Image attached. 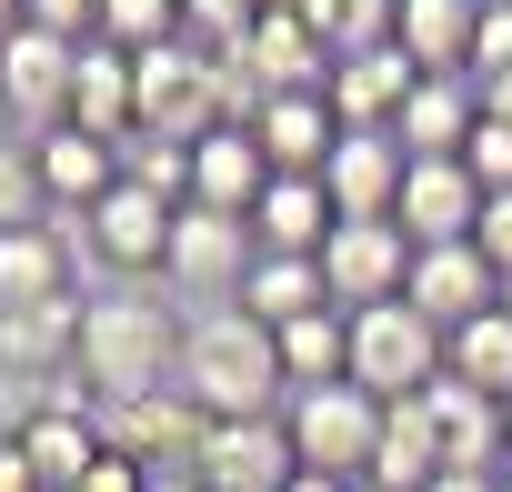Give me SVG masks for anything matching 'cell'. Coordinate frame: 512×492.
I'll return each mask as SVG.
<instances>
[{
  "label": "cell",
  "mask_w": 512,
  "mask_h": 492,
  "mask_svg": "<svg viewBox=\"0 0 512 492\" xmlns=\"http://www.w3.org/2000/svg\"><path fill=\"white\" fill-rule=\"evenodd\" d=\"M251 141H262L272 181H282V171H292V181H322V161L342 151V111H332V91H292V101H262V111H251Z\"/></svg>",
  "instance_id": "obj_14"
},
{
  "label": "cell",
  "mask_w": 512,
  "mask_h": 492,
  "mask_svg": "<svg viewBox=\"0 0 512 492\" xmlns=\"http://www.w3.org/2000/svg\"><path fill=\"white\" fill-rule=\"evenodd\" d=\"M442 372H452V382H472V392H492V402H512V312L492 302L482 322H462V332H452V352H442Z\"/></svg>",
  "instance_id": "obj_25"
},
{
  "label": "cell",
  "mask_w": 512,
  "mask_h": 492,
  "mask_svg": "<svg viewBox=\"0 0 512 492\" xmlns=\"http://www.w3.org/2000/svg\"><path fill=\"white\" fill-rule=\"evenodd\" d=\"M432 492H502V472H442Z\"/></svg>",
  "instance_id": "obj_36"
},
{
  "label": "cell",
  "mask_w": 512,
  "mask_h": 492,
  "mask_svg": "<svg viewBox=\"0 0 512 492\" xmlns=\"http://www.w3.org/2000/svg\"><path fill=\"white\" fill-rule=\"evenodd\" d=\"M191 482H201V492H292V482H302V452H292L282 422H211Z\"/></svg>",
  "instance_id": "obj_8"
},
{
  "label": "cell",
  "mask_w": 512,
  "mask_h": 492,
  "mask_svg": "<svg viewBox=\"0 0 512 492\" xmlns=\"http://www.w3.org/2000/svg\"><path fill=\"white\" fill-rule=\"evenodd\" d=\"M402 181H412V151L392 131H342V151L322 161V191L342 221H392L402 211Z\"/></svg>",
  "instance_id": "obj_13"
},
{
  "label": "cell",
  "mask_w": 512,
  "mask_h": 492,
  "mask_svg": "<svg viewBox=\"0 0 512 492\" xmlns=\"http://www.w3.org/2000/svg\"><path fill=\"white\" fill-rule=\"evenodd\" d=\"M81 51H91V41H61V31H31V21L0 41V121H11L21 141H41V131H61V121H71Z\"/></svg>",
  "instance_id": "obj_5"
},
{
  "label": "cell",
  "mask_w": 512,
  "mask_h": 492,
  "mask_svg": "<svg viewBox=\"0 0 512 492\" xmlns=\"http://www.w3.org/2000/svg\"><path fill=\"white\" fill-rule=\"evenodd\" d=\"M31 151H41V191H51V221H91V211L121 191V141H101V131H81V121L41 131Z\"/></svg>",
  "instance_id": "obj_12"
},
{
  "label": "cell",
  "mask_w": 512,
  "mask_h": 492,
  "mask_svg": "<svg viewBox=\"0 0 512 492\" xmlns=\"http://www.w3.org/2000/svg\"><path fill=\"white\" fill-rule=\"evenodd\" d=\"M181 312L171 302H151L141 282H121V292H101V302H81V392L101 402V412H131V402H151V392H171L181 382Z\"/></svg>",
  "instance_id": "obj_1"
},
{
  "label": "cell",
  "mask_w": 512,
  "mask_h": 492,
  "mask_svg": "<svg viewBox=\"0 0 512 492\" xmlns=\"http://www.w3.org/2000/svg\"><path fill=\"white\" fill-rule=\"evenodd\" d=\"M71 302V231L31 221V231H0V312H41Z\"/></svg>",
  "instance_id": "obj_18"
},
{
  "label": "cell",
  "mask_w": 512,
  "mask_h": 492,
  "mask_svg": "<svg viewBox=\"0 0 512 492\" xmlns=\"http://www.w3.org/2000/svg\"><path fill=\"white\" fill-rule=\"evenodd\" d=\"M332 221H342V211H332V191H322V181H292V171H282V181L262 191V211H251V241H262V252H292V262H322Z\"/></svg>",
  "instance_id": "obj_20"
},
{
  "label": "cell",
  "mask_w": 512,
  "mask_h": 492,
  "mask_svg": "<svg viewBox=\"0 0 512 492\" xmlns=\"http://www.w3.org/2000/svg\"><path fill=\"white\" fill-rule=\"evenodd\" d=\"M101 41L111 51H161V41H181V0H101Z\"/></svg>",
  "instance_id": "obj_29"
},
{
  "label": "cell",
  "mask_w": 512,
  "mask_h": 492,
  "mask_svg": "<svg viewBox=\"0 0 512 492\" xmlns=\"http://www.w3.org/2000/svg\"><path fill=\"white\" fill-rule=\"evenodd\" d=\"M452 462H442V432H432V402H392L382 412V462H372V482L382 492H432Z\"/></svg>",
  "instance_id": "obj_23"
},
{
  "label": "cell",
  "mask_w": 512,
  "mask_h": 492,
  "mask_svg": "<svg viewBox=\"0 0 512 492\" xmlns=\"http://www.w3.org/2000/svg\"><path fill=\"white\" fill-rule=\"evenodd\" d=\"M0 492H41V472H31V452H21V432H0Z\"/></svg>",
  "instance_id": "obj_35"
},
{
  "label": "cell",
  "mask_w": 512,
  "mask_h": 492,
  "mask_svg": "<svg viewBox=\"0 0 512 492\" xmlns=\"http://www.w3.org/2000/svg\"><path fill=\"white\" fill-rule=\"evenodd\" d=\"M241 312H251V322H272V332H292V322L332 312V282H322V262L262 252V262H251V282H241Z\"/></svg>",
  "instance_id": "obj_22"
},
{
  "label": "cell",
  "mask_w": 512,
  "mask_h": 492,
  "mask_svg": "<svg viewBox=\"0 0 512 492\" xmlns=\"http://www.w3.org/2000/svg\"><path fill=\"white\" fill-rule=\"evenodd\" d=\"M402 302L452 342L462 322H482V312L502 302V272L482 262V241H442V252H422V262H412V292H402Z\"/></svg>",
  "instance_id": "obj_10"
},
{
  "label": "cell",
  "mask_w": 512,
  "mask_h": 492,
  "mask_svg": "<svg viewBox=\"0 0 512 492\" xmlns=\"http://www.w3.org/2000/svg\"><path fill=\"white\" fill-rule=\"evenodd\" d=\"M21 21H31V0H0V41H11V31H21Z\"/></svg>",
  "instance_id": "obj_39"
},
{
  "label": "cell",
  "mask_w": 512,
  "mask_h": 492,
  "mask_svg": "<svg viewBox=\"0 0 512 492\" xmlns=\"http://www.w3.org/2000/svg\"><path fill=\"white\" fill-rule=\"evenodd\" d=\"M282 372H292V392H322V382H352V312L332 302V312L292 322V332H282Z\"/></svg>",
  "instance_id": "obj_24"
},
{
  "label": "cell",
  "mask_w": 512,
  "mask_h": 492,
  "mask_svg": "<svg viewBox=\"0 0 512 492\" xmlns=\"http://www.w3.org/2000/svg\"><path fill=\"white\" fill-rule=\"evenodd\" d=\"M392 221L412 231V252L472 241V231H482V181H472V161H412V181H402V211H392Z\"/></svg>",
  "instance_id": "obj_15"
},
{
  "label": "cell",
  "mask_w": 512,
  "mask_h": 492,
  "mask_svg": "<svg viewBox=\"0 0 512 492\" xmlns=\"http://www.w3.org/2000/svg\"><path fill=\"white\" fill-rule=\"evenodd\" d=\"M382 412H392V402H372L362 382H322V392H292L282 432H292L302 472H332V482H372V462H382Z\"/></svg>",
  "instance_id": "obj_3"
},
{
  "label": "cell",
  "mask_w": 512,
  "mask_h": 492,
  "mask_svg": "<svg viewBox=\"0 0 512 492\" xmlns=\"http://www.w3.org/2000/svg\"><path fill=\"white\" fill-rule=\"evenodd\" d=\"M472 241H482V262L512 282V191H492V201H482V231H472Z\"/></svg>",
  "instance_id": "obj_33"
},
{
  "label": "cell",
  "mask_w": 512,
  "mask_h": 492,
  "mask_svg": "<svg viewBox=\"0 0 512 492\" xmlns=\"http://www.w3.org/2000/svg\"><path fill=\"white\" fill-rule=\"evenodd\" d=\"M121 181H141L151 201L191 211V141H161V131H131V141H121Z\"/></svg>",
  "instance_id": "obj_27"
},
{
  "label": "cell",
  "mask_w": 512,
  "mask_h": 492,
  "mask_svg": "<svg viewBox=\"0 0 512 492\" xmlns=\"http://www.w3.org/2000/svg\"><path fill=\"white\" fill-rule=\"evenodd\" d=\"M502 492H512V472H502Z\"/></svg>",
  "instance_id": "obj_43"
},
{
  "label": "cell",
  "mask_w": 512,
  "mask_h": 492,
  "mask_svg": "<svg viewBox=\"0 0 512 492\" xmlns=\"http://www.w3.org/2000/svg\"><path fill=\"white\" fill-rule=\"evenodd\" d=\"M462 161H472L482 201H492V191H512V121H492V111H482V131H472V151H462Z\"/></svg>",
  "instance_id": "obj_31"
},
{
  "label": "cell",
  "mask_w": 512,
  "mask_h": 492,
  "mask_svg": "<svg viewBox=\"0 0 512 492\" xmlns=\"http://www.w3.org/2000/svg\"><path fill=\"white\" fill-rule=\"evenodd\" d=\"M302 21L322 31V51H332V61H362V51H382V41H392L402 0H302Z\"/></svg>",
  "instance_id": "obj_26"
},
{
  "label": "cell",
  "mask_w": 512,
  "mask_h": 492,
  "mask_svg": "<svg viewBox=\"0 0 512 492\" xmlns=\"http://www.w3.org/2000/svg\"><path fill=\"white\" fill-rule=\"evenodd\" d=\"M51 221V191H41V151L0 131V231H31Z\"/></svg>",
  "instance_id": "obj_28"
},
{
  "label": "cell",
  "mask_w": 512,
  "mask_h": 492,
  "mask_svg": "<svg viewBox=\"0 0 512 492\" xmlns=\"http://www.w3.org/2000/svg\"><path fill=\"white\" fill-rule=\"evenodd\" d=\"M412 231L402 221H332V241H322V282H332V302L342 312H372V302H402L412 292Z\"/></svg>",
  "instance_id": "obj_7"
},
{
  "label": "cell",
  "mask_w": 512,
  "mask_h": 492,
  "mask_svg": "<svg viewBox=\"0 0 512 492\" xmlns=\"http://www.w3.org/2000/svg\"><path fill=\"white\" fill-rule=\"evenodd\" d=\"M251 21H262V0H181V41H201V51L251 41Z\"/></svg>",
  "instance_id": "obj_30"
},
{
  "label": "cell",
  "mask_w": 512,
  "mask_h": 492,
  "mask_svg": "<svg viewBox=\"0 0 512 492\" xmlns=\"http://www.w3.org/2000/svg\"><path fill=\"white\" fill-rule=\"evenodd\" d=\"M262 11H302V0H262Z\"/></svg>",
  "instance_id": "obj_40"
},
{
  "label": "cell",
  "mask_w": 512,
  "mask_h": 492,
  "mask_svg": "<svg viewBox=\"0 0 512 492\" xmlns=\"http://www.w3.org/2000/svg\"><path fill=\"white\" fill-rule=\"evenodd\" d=\"M251 262H262V241H251V221H231V211H201V201H191V211L171 221V262H161V282L221 312V302H241Z\"/></svg>",
  "instance_id": "obj_6"
},
{
  "label": "cell",
  "mask_w": 512,
  "mask_h": 492,
  "mask_svg": "<svg viewBox=\"0 0 512 492\" xmlns=\"http://www.w3.org/2000/svg\"><path fill=\"white\" fill-rule=\"evenodd\" d=\"M502 312H512V282H502Z\"/></svg>",
  "instance_id": "obj_41"
},
{
  "label": "cell",
  "mask_w": 512,
  "mask_h": 492,
  "mask_svg": "<svg viewBox=\"0 0 512 492\" xmlns=\"http://www.w3.org/2000/svg\"><path fill=\"white\" fill-rule=\"evenodd\" d=\"M31 31H61V41H101V0H31Z\"/></svg>",
  "instance_id": "obj_32"
},
{
  "label": "cell",
  "mask_w": 512,
  "mask_h": 492,
  "mask_svg": "<svg viewBox=\"0 0 512 492\" xmlns=\"http://www.w3.org/2000/svg\"><path fill=\"white\" fill-rule=\"evenodd\" d=\"M71 492H151V472H141V462H131L121 442H111V452H101V462H91V472H81Z\"/></svg>",
  "instance_id": "obj_34"
},
{
  "label": "cell",
  "mask_w": 512,
  "mask_h": 492,
  "mask_svg": "<svg viewBox=\"0 0 512 492\" xmlns=\"http://www.w3.org/2000/svg\"><path fill=\"white\" fill-rule=\"evenodd\" d=\"M111 442H121L141 472H191V462H201V442H211V412L171 382V392H151V402L111 412Z\"/></svg>",
  "instance_id": "obj_16"
},
{
  "label": "cell",
  "mask_w": 512,
  "mask_h": 492,
  "mask_svg": "<svg viewBox=\"0 0 512 492\" xmlns=\"http://www.w3.org/2000/svg\"><path fill=\"white\" fill-rule=\"evenodd\" d=\"M392 41H402V61H412V71H472V41H482V0H402Z\"/></svg>",
  "instance_id": "obj_21"
},
{
  "label": "cell",
  "mask_w": 512,
  "mask_h": 492,
  "mask_svg": "<svg viewBox=\"0 0 512 492\" xmlns=\"http://www.w3.org/2000/svg\"><path fill=\"white\" fill-rule=\"evenodd\" d=\"M262 191H272V161H262V141H251V121H221V131L191 141V201H201V211L251 221Z\"/></svg>",
  "instance_id": "obj_17"
},
{
  "label": "cell",
  "mask_w": 512,
  "mask_h": 492,
  "mask_svg": "<svg viewBox=\"0 0 512 492\" xmlns=\"http://www.w3.org/2000/svg\"><path fill=\"white\" fill-rule=\"evenodd\" d=\"M442 332L412 312V302H372V312H352V382L372 392V402H422L432 382H442Z\"/></svg>",
  "instance_id": "obj_4"
},
{
  "label": "cell",
  "mask_w": 512,
  "mask_h": 492,
  "mask_svg": "<svg viewBox=\"0 0 512 492\" xmlns=\"http://www.w3.org/2000/svg\"><path fill=\"white\" fill-rule=\"evenodd\" d=\"M412 61H402V41H382V51H362V61H332V111H342V131H392L402 121V101H412Z\"/></svg>",
  "instance_id": "obj_19"
},
{
  "label": "cell",
  "mask_w": 512,
  "mask_h": 492,
  "mask_svg": "<svg viewBox=\"0 0 512 492\" xmlns=\"http://www.w3.org/2000/svg\"><path fill=\"white\" fill-rule=\"evenodd\" d=\"M292 492H362V482H332V472H302Z\"/></svg>",
  "instance_id": "obj_38"
},
{
  "label": "cell",
  "mask_w": 512,
  "mask_h": 492,
  "mask_svg": "<svg viewBox=\"0 0 512 492\" xmlns=\"http://www.w3.org/2000/svg\"><path fill=\"white\" fill-rule=\"evenodd\" d=\"M362 492H382V482H362Z\"/></svg>",
  "instance_id": "obj_42"
},
{
  "label": "cell",
  "mask_w": 512,
  "mask_h": 492,
  "mask_svg": "<svg viewBox=\"0 0 512 492\" xmlns=\"http://www.w3.org/2000/svg\"><path fill=\"white\" fill-rule=\"evenodd\" d=\"M472 131H482V81L472 71H422L412 101H402V121H392V141L412 161H462Z\"/></svg>",
  "instance_id": "obj_11"
},
{
  "label": "cell",
  "mask_w": 512,
  "mask_h": 492,
  "mask_svg": "<svg viewBox=\"0 0 512 492\" xmlns=\"http://www.w3.org/2000/svg\"><path fill=\"white\" fill-rule=\"evenodd\" d=\"M181 392L211 412V422H282L292 412V372H282V332L251 322L241 302L201 312L181 332Z\"/></svg>",
  "instance_id": "obj_2"
},
{
  "label": "cell",
  "mask_w": 512,
  "mask_h": 492,
  "mask_svg": "<svg viewBox=\"0 0 512 492\" xmlns=\"http://www.w3.org/2000/svg\"><path fill=\"white\" fill-rule=\"evenodd\" d=\"M171 221H181L171 201H151L141 181H121V191H111V201L81 221V252L141 282V272H161V262H171ZM61 231H71V221H61Z\"/></svg>",
  "instance_id": "obj_9"
},
{
  "label": "cell",
  "mask_w": 512,
  "mask_h": 492,
  "mask_svg": "<svg viewBox=\"0 0 512 492\" xmlns=\"http://www.w3.org/2000/svg\"><path fill=\"white\" fill-rule=\"evenodd\" d=\"M482 111H492V121H512V71H502V81H482Z\"/></svg>",
  "instance_id": "obj_37"
}]
</instances>
